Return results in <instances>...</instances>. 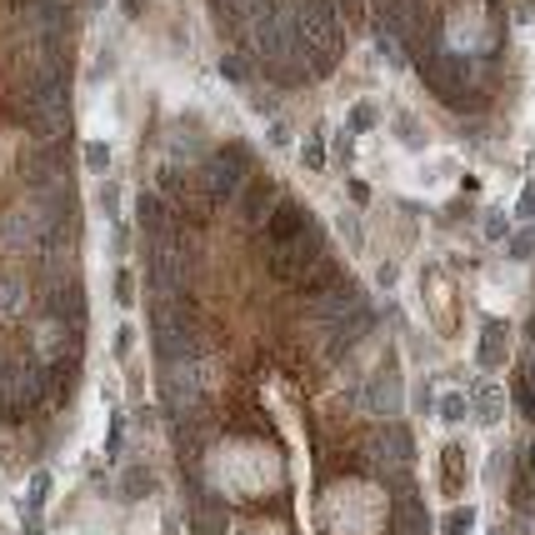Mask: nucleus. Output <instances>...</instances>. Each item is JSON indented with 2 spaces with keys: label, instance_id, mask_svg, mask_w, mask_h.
I'll return each instance as SVG.
<instances>
[{
  "label": "nucleus",
  "instance_id": "f257e3e1",
  "mask_svg": "<svg viewBox=\"0 0 535 535\" xmlns=\"http://www.w3.org/2000/svg\"><path fill=\"white\" fill-rule=\"evenodd\" d=\"M280 15H286V31L296 41V51L305 55L311 75L331 70V61L341 55V15H335L331 0H296Z\"/></svg>",
  "mask_w": 535,
  "mask_h": 535
},
{
  "label": "nucleus",
  "instance_id": "f03ea898",
  "mask_svg": "<svg viewBox=\"0 0 535 535\" xmlns=\"http://www.w3.org/2000/svg\"><path fill=\"white\" fill-rule=\"evenodd\" d=\"M21 110H25V126H31L41 140H55V136L70 130V100H65V70L61 65L25 80Z\"/></svg>",
  "mask_w": 535,
  "mask_h": 535
},
{
  "label": "nucleus",
  "instance_id": "7ed1b4c3",
  "mask_svg": "<svg viewBox=\"0 0 535 535\" xmlns=\"http://www.w3.org/2000/svg\"><path fill=\"white\" fill-rule=\"evenodd\" d=\"M321 260H325V230H321V225H305L296 240H286V246L270 250V270H276L286 286H300V280L311 276Z\"/></svg>",
  "mask_w": 535,
  "mask_h": 535
},
{
  "label": "nucleus",
  "instance_id": "20e7f679",
  "mask_svg": "<svg viewBox=\"0 0 535 535\" xmlns=\"http://www.w3.org/2000/svg\"><path fill=\"white\" fill-rule=\"evenodd\" d=\"M246 181H250V145H240V140H230L225 150H215L211 161H205V195L215 205L236 201Z\"/></svg>",
  "mask_w": 535,
  "mask_h": 535
},
{
  "label": "nucleus",
  "instance_id": "39448f33",
  "mask_svg": "<svg viewBox=\"0 0 535 535\" xmlns=\"http://www.w3.org/2000/svg\"><path fill=\"white\" fill-rule=\"evenodd\" d=\"M45 230H55L51 215L35 201H15L11 211L0 215V250H41Z\"/></svg>",
  "mask_w": 535,
  "mask_h": 535
},
{
  "label": "nucleus",
  "instance_id": "423d86ee",
  "mask_svg": "<svg viewBox=\"0 0 535 535\" xmlns=\"http://www.w3.org/2000/svg\"><path fill=\"white\" fill-rule=\"evenodd\" d=\"M75 355H80V325L45 315V321L35 325V361L41 365H70Z\"/></svg>",
  "mask_w": 535,
  "mask_h": 535
},
{
  "label": "nucleus",
  "instance_id": "0eeeda50",
  "mask_svg": "<svg viewBox=\"0 0 535 535\" xmlns=\"http://www.w3.org/2000/svg\"><path fill=\"white\" fill-rule=\"evenodd\" d=\"M365 331H375V305H351V311L341 315V321L331 325V341H325V355H331V361H341V355H351V345L361 341Z\"/></svg>",
  "mask_w": 535,
  "mask_h": 535
},
{
  "label": "nucleus",
  "instance_id": "6e6552de",
  "mask_svg": "<svg viewBox=\"0 0 535 535\" xmlns=\"http://www.w3.org/2000/svg\"><path fill=\"white\" fill-rule=\"evenodd\" d=\"M305 225H315L311 215L300 211L296 201H280L276 211H270V221L260 225V230H266V250H276V246H286V240H296L300 230H305Z\"/></svg>",
  "mask_w": 535,
  "mask_h": 535
},
{
  "label": "nucleus",
  "instance_id": "1a4fd4ad",
  "mask_svg": "<svg viewBox=\"0 0 535 535\" xmlns=\"http://www.w3.org/2000/svg\"><path fill=\"white\" fill-rule=\"evenodd\" d=\"M45 315L70 321V325L86 321V296H80V286H75V280H51V290H45Z\"/></svg>",
  "mask_w": 535,
  "mask_h": 535
},
{
  "label": "nucleus",
  "instance_id": "9d476101",
  "mask_svg": "<svg viewBox=\"0 0 535 535\" xmlns=\"http://www.w3.org/2000/svg\"><path fill=\"white\" fill-rule=\"evenodd\" d=\"M240 191H246V201H240V211H246V221H250V225H266V221H270V211L280 205V191H276V181H266V175H256V181H246Z\"/></svg>",
  "mask_w": 535,
  "mask_h": 535
},
{
  "label": "nucleus",
  "instance_id": "9b49d317",
  "mask_svg": "<svg viewBox=\"0 0 535 535\" xmlns=\"http://www.w3.org/2000/svg\"><path fill=\"white\" fill-rule=\"evenodd\" d=\"M375 461H380V465H396V471H406V465L416 461V440H410L400 426H386L380 436H375Z\"/></svg>",
  "mask_w": 535,
  "mask_h": 535
},
{
  "label": "nucleus",
  "instance_id": "f8f14e48",
  "mask_svg": "<svg viewBox=\"0 0 535 535\" xmlns=\"http://www.w3.org/2000/svg\"><path fill=\"white\" fill-rule=\"evenodd\" d=\"M351 305H361V300H355V290H351V286H345V280H341V286L321 290V296L311 300V315H315V321H321V325H335V321H341L345 311H351Z\"/></svg>",
  "mask_w": 535,
  "mask_h": 535
},
{
  "label": "nucleus",
  "instance_id": "ddd939ff",
  "mask_svg": "<svg viewBox=\"0 0 535 535\" xmlns=\"http://www.w3.org/2000/svg\"><path fill=\"white\" fill-rule=\"evenodd\" d=\"M365 410H380V416H396L400 410V380L396 371H380V380L365 386Z\"/></svg>",
  "mask_w": 535,
  "mask_h": 535
},
{
  "label": "nucleus",
  "instance_id": "4468645a",
  "mask_svg": "<svg viewBox=\"0 0 535 535\" xmlns=\"http://www.w3.org/2000/svg\"><path fill=\"white\" fill-rule=\"evenodd\" d=\"M396 530L400 535H430V515H426V505H420V495H400Z\"/></svg>",
  "mask_w": 535,
  "mask_h": 535
},
{
  "label": "nucleus",
  "instance_id": "2eb2a0df",
  "mask_svg": "<svg viewBox=\"0 0 535 535\" xmlns=\"http://www.w3.org/2000/svg\"><path fill=\"white\" fill-rule=\"evenodd\" d=\"M136 211H140V225H145V236H150V240H161V236H165V230H161V225H165V205H161V195H140Z\"/></svg>",
  "mask_w": 535,
  "mask_h": 535
},
{
  "label": "nucleus",
  "instance_id": "dca6fc26",
  "mask_svg": "<svg viewBox=\"0 0 535 535\" xmlns=\"http://www.w3.org/2000/svg\"><path fill=\"white\" fill-rule=\"evenodd\" d=\"M505 361V325L491 321L481 331V365H501Z\"/></svg>",
  "mask_w": 535,
  "mask_h": 535
},
{
  "label": "nucleus",
  "instance_id": "f3484780",
  "mask_svg": "<svg viewBox=\"0 0 535 535\" xmlns=\"http://www.w3.org/2000/svg\"><path fill=\"white\" fill-rule=\"evenodd\" d=\"M150 491H155V481H150L145 465H130V471L120 475V495H126V501H145Z\"/></svg>",
  "mask_w": 535,
  "mask_h": 535
},
{
  "label": "nucleus",
  "instance_id": "a211bd4d",
  "mask_svg": "<svg viewBox=\"0 0 535 535\" xmlns=\"http://www.w3.org/2000/svg\"><path fill=\"white\" fill-rule=\"evenodd\" d=\"M471 416L481 420V426H495V420H501V390H495V386L475 390V406H471Z\"/></svg>",
  "mask_w": 535,
  "mask_h": 535
},
{
  "label": "nucleus",
  "instance_id": "6ab92c4d",
  "mask_svg": "<svg viewBox=\"0 0 535 535\" xmlns=\"http://www.w3.org/2000/svg\"><path fill=\"white\" fill-rule=\"evenodd\" d=\"M25 305V286L15 276H0V315H15Z\"/></svg>",
  "mask_w": 535,
  "mask_h": 535
},
{
  "label": "nucleus",
  "instance_id": "aec40b11",
  "mask_svg": "<svg viewBox=\"0 0 535 535\" xmlns=\"http://www.w3.org/2000/svg\"><path fill=\"white\" fill-rule=\"evenodd\" d=\"M375 120H380V106L375 100H361V106L351 110V130L361 136V130H375Z\"/></svg>",
  "mask_w": 535,
  "mask_h": 535
},
{
  "label": "nucleus",
  "instance_id": "412c9836",
  "mask_svg": "<svg viewBox=\"0 0 535 535\" xmlns=\"http://www.w3.org/2000/svg\"><path fill=\"white\" fill-rule=\"evenodd\" d=\"M471 525H475V511H471V505H461V511L446 515V535H471Z\"/></svg>",
  "mask_w": 535,
  "mask_h": 535
},
{
  "label": "nucleus",
  "instance_id": "4be33fe9",
  "mask_svg": "<svg viewBox=\"0 0 535 535\" xmlns=\"http://www.w3.org/2000/svg\"><path fill=\"white\" fill-rule=\"evenodd\" d=\"M440 416H446V420H465V416H471V406H465V396H461V390L440 396Z\"/></svg>",
  "mask_w": 535,
  "mask_h": 535
},
{
  "label": "nucleus",
  "instance_id": "5701e85b",
  "mask_svg": "<svg viewBox=\"0 0 535 535\" xmlns=\"http://www.w3.org/2000/svg\"><path fill=\"white\" fill-rule=\"evenodd\" d=\"M511 256H515V260H530V256H535V230H521V236H511Z\"/></svg>",
  "mask_w": 535,
  "mask_h": 535
},
{
  "label": "nucleus",
  "instance_id": "b1692460",
  "mask_svg": "<svg viewBox=\"0 0 535 535\" xmlns=\"http://www.w3.org/2000/svg\"><path fill=\"white\" fill-rule=\"evenodd\" d=\"M515 215H521V221H535V181H525V185H521V201H515Z\"/></svg>",
  "mask_w": 535,
  "mask_h": 535
},
{
  "label": "nucleus",
  "instance_id": "393cba45",
  "mask_svg": "<svg viewBox=\"0 0 535 535\" xmlns=\"http://www.w3.org/2000/svg\"><path fill=\"white\" fill-rule=\"evenodd\" d=\"M86 165H90V171H106V165H110V145L90 140V145H86Z\"/></svg>",
  "mask_w": 535,
  "mask_h": 535
},
{
  "label": "nucleus",
  "instance_id": "a878e982",
  "mask_svg": "<svg viewBox=\"0 0 535 535\" xmlns=\"http://www.w3.org/2000/svg\"><path fill=\"white\" fill-rule=\"evenodd\" d=\"M45 491H51V475H35V481H31V511H41V501H45Z\"/></svg>",
  "mask_w": 535,
  "mask_h": 535
},
{
  "label": "nucleus",
  "instance_id": "bb28decb",
  "mask_svg": "<svg viewBox=\"0 0 535 535\" xmlns=\"http://www.w3.org/2000/svg\"><path fill=\"white\" fill-rule=\"evenodd\" d=\"M485 236H491V240H505V215H485Z\"/></svg>",
  "mask_w": 535,
  "mask_h": 535
},
{
  "label": "nucleus",
  "instance_id": "cd10ccee",
  "mask_svg": "<svg viewBox=\"0 0 535 535\" xmlns=\"http://www.w3.org/2000/svg\"><path fill=\"white\" fill-rule=\"evenodd\" d=\"M120 436H126V420H110V440H106V446H110V455H120Z\"/></svg>",
  "mask_w": 535,
  "mask_h": 535
},
{
  "label": "nucleus",
  "instance_id": "c85d7f7f",
  "mask_svg": "<svg viewBox=\"0 0 535 535\" xmlns=\"http://www.w3.org/2000/svg\"><path fill=\"white\" fill-rule=\"evenodd\" d=\"M181 171H171V165H165V171H161V191H175V195H181Z\"/></svg>",
  "mask_w": 535,
  "mask_h": 535
},
{
  "label": "nucleus",
  "instance_id": "c756f323",
  "mask_svg": "<svg viewBox=\"0 0 535 535\" xmlns=\"http://www.w3.org/2000/svg\"><path fill=\"white\" fill-rule=\"evenodd\" d=\"M515 400H521V410H525V416L535 420V400H530V386H525V380H521V386H515Z\"/></svg>",
  "mask_w": 535,
  "mask_h": 535
},
{
  "label": "nucleus",
  "instance_id": "7c9ffc66",
  "mask_svg": "<svg viewBox=\"0 0 535 535\" xmlns=\"http://www.w3.org/2000/svg\"><path fill=\"white\" fill-rule=\"evenodd\" d=\"M305 165H311V171H321V165H325V150L315 145V140H311V145H305Z\"/></svg>",
  "mask_w": 535,
  "mask_h": 535
},
{
  "label": "nucleus",
  "instance_id": "2f4dec72",
  "mask_svg": "<svg viewBox=\"0 0 535 535\" xmlns=\"http://www.w3.org/2000/svg\"><path fill=\"white\" fill-rule=\"evenodd\" d=\"M116 300H120V305H130V276H126V270L116 276Z\"/></svg>",
  "mask_w": 535,
  "mask_h": 535
},
{
  "label": "nucleus",
  "instance_id": "473e14b6",
  "mask_svg": "<svg viewBox=\"0 0 535 535\" xmlns=\"http://www.w3.org/2000/svg\"><path fill=\"white\" fill-rule=\"evenodd\" d=\"M120 5H126L130 15H140V11H145V0H120Z\"/></svg>",
  "mask_w": 535,
  "mask_h": 535
},
{
  "label": "nucleus",
  "instance_id": "72a5a7b5",
  "mask_svg": "<svg viewBox=\"0 0 535 535\" xmlns=\"http://www.w3.org/2000/svg\"><path fill=\"white\" fill-rule=\"evenodd\" d=\"M525 335H530V345H535V315H530V321H525Z\"/></svg>",
  "mask_w": 535,
  "mask_h": 535
},
{
  "label": "nucleus",
  "instance_id": "f704fd0d",
  "mask_svg": "<svg viewBox=\"0 0 535 535\" xmlns=\"http://www.w3.org/2000/svg\"><path fill=\"white\" fill-rule=\"evenodd\" d=\"M0 375H5V355H0Z\"/></svg>",
  "mask_w": 535,
  "mask_h": 535
},
{
  "label": "nucleus",
  "instance_id": "c9c22d12",
  "mask_svg": "<svg viewBox=\"0 0 535 535\" xmlns=\"http://www.w3.org/2000/svg\"><path fill=\"white\" fill-rule=\"evenodd\" d=\"M491 5H501V0H491Z\"/></svg>",
  "mask_w": 535,
  "mask_h": 535
}]
</instances>
